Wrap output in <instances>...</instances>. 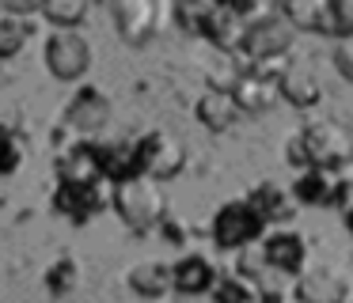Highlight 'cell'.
Masks as SVG:
<instances>
[{
  "label": "cell",
  "mask_w": 353,
  "mask_h": 303,
  "mask_svg": "<svg viewBox=\"0 0 353 303\" xmlns=\"http://www.w3.org/2000/svg\"><path fill=\"white\" fill-rule=\"evenodd\" d=\"M110 209L118 212L130 231L145 235L152 227H160L168 220V194H163V182L148 178V174H137L130 182H118L110 186Z\"/></svg>",
  "instance_id": "obj_1"
},
{
  "label": "cell",
  "mask_w": 353,
  "mask_h": 303,
  "mask_svg": "<svg viewBox=\"0 0 353 303\" xmlns=\"http://www.w3.org/2000/svg\"><path fill=\"white\" fill-rule=\"evenodd\" d=\"M300 144H304L307 167H327V171H342L353 163V129L338 118H319L307 121L300 129Z\"/></svg>",
  "instance_id": "obj_2"
},
{
  "label": "cell",
  "mask_w": 353,
  "mask_h": 303,
  "mask_svg": "<svg viewBox=\"0 0 353 303\" xmlns=\"http://www.w3.org/2000/svg\"><path fill=\"white\" fill-rule=\"evenodd\" d=\"M266 220H262V212L254 209L247 197H236V201H224L221 209L213 212V224H209V235H213V242L221 250H251L259 247V239L266 235Z\"/></svg>",
  "instance_id": "obj_3"
},
{
  "label": "cell",
  "mask_w": 353,
  "mask_h": 303,
  "mask_svg": "<svg viewBox=\"0 0 353 303\" xmlns=\"http://www.w3.org/2000/svg\"><path fill=\"white\" fill-rule=\"evenodd\" d=\"M296 205H312V209H342L353 194V182L342 171H327V167H304L296 171L289 186Z\"/></svg>",
  "instance_id": "obj_4"
},
{
  "label": "cell",
  "mask_w": 353,
  "mask_h": 303,
  "mask_svg": "<svg viewBox=\"0 0 353 303\" xmlns=\"http://www.w3.org/2000/svg\"><path fill=\"white\" fill-rule=\"evenodd\" d=\"M42 61H46V72L54 80H84L92 68V42L80 30H54L42 45Z\"/></svg>",
  "instance_id": "obj_5"
},
{
  "label": "cell",
  "mask_w": 353,
  "mask_h": 303,
  "mask_svg": "<svg viewBox=\"0 0 353 303\" xmlns=\"http://www.w3.org/2000/svg\"><path fill=\"white\" fill-rule=\"evenodd\" d=\"M50 205L69 224H88L103 209H110V182H57Z\"/></svg>",
  "instance_id": "obj_6"
},
{
  "label": "cell",
  "mask_w": 353,
  "mask_h": 303,
  "mask_svg": "<svg viewBox=\"0 0 353 303\" xmlns=\"http://www.w3.org/2000/svg\"><path fill=\"white\" fill-rule=\"evenodd\" d=\"M292 38H296V30H292V23L281 15V4H277L274 15L251 23V30H247V38H243V50H239V57H247V65L281 61L285 53L292 50Z\"/></svg>",
  "instance_id": "obj_7"
},
{
  "label": "cell",
  "mask_w": 353,
  "mask_h": 303,
  "mask_svg": "<svg viewBox=\"0 0 353 303\" xmlns=\"http://www.w3.org/2000/svg\"><path fill=\"white\" fill-rule=\"evenodd\" d=\"M183 167H186V140L179 133L152 129V133L141 136V174H148L156 182H168Z\"/></svg>",
  "instance_id": "obj_8"
},
{
  "label": "cell",
  "mask_w": 353,
  "mask_h": 303,
  "mask_svg": "<svg viewBox=\"0 0 353 303\" xmlns=\"http://www.w3.org/2000/svg\"><path fill=\"white\" fill-rule=\"evenodd\" d=\"M262 262L270 265L274 273H281L285 280H296L300 273L307 269V239L292 227H274V231L262 235L259 242Z\"/></svg>",
  "instance_id": "obj_9"
},
{
  "label": "cell",
  "mask_w": 353,
  "mask_h": 303,
  "mask_svg": "<svg viewBox=\"0 0 353 303\" xmlns=\"http://www.w3.org/2000/svg\"><path fill=\"white\" fill-rule=\"evenodd\" d=\"M110 121V98L107 91L99 87V83H80L77 91H72L69 106H65V125L72 129V133L84 140V136H95L103 133Z\"/></svg>",
  "instance_id": "obj_10"
},
{
  "label": "cell",
  "mask_w": 353,
  "mask_h": 303,
  "mask_svg": "<svg viewBox=\"0 0 353 303\" xmlns=\"http://www.w3.org/2000/svg\"><path fill=\"white\" fill-rule=\"evenodd\" d=\"M232 98L239 103L243 114H259L281 98V68L270 65H247L232 83Z\"/></svg>",
  "instance_id": "obj_11"
},
{
  "label": "cell",
  "mask_w": 353,
  "mask_h": 303,
  "mask_svg": "<svg viewBox=\"0 0 353 303\" xmlns=\"http://www.w3.org/2000/svg\"><path fill=\"white\" fill-rule=\"evenodd\" d=\"M110 15H114L118 38H122L125 45H148L160 34L163 8L152 4V0H114V4H110Z\"/></svg>",
  "instance_id": "obj_12"
},
{
  "label": "cell",
  "mask_w": 353,
  "mask_h": 303,
  "mask_svg": "<svg viewBox=\"0 0 353 303\" xmlns=\"http://www.w3.org/2000/svg\"><path fill=\"white\" fill-rule=\"evenodd\" d=\"M292 295L300 303H345L350 300V280L338 265H307L292 280Z\"/></svg>",
  "instance_id": "obj_13"
},
{
  "label": "cell",
  "mask_w": 353,
  "mask_h": 303,
  "mask_svg": "<svg viewBox=\"0 0 353 303\" xmlns=\"http://www.w3.org/2000/svg\"><path fill=\"white\" fill-rule=\"evenodd\" d=\"M247 30H251V19H247V12L239 8V0H216L213 15H209V27H205L209 42L221 53H239Z\"/></svg>",
  "instance_id": "obj_14"
},
{
  "label": "cell",
  "mask_w": 353,
  "mask_h": 303,
  "mask_svg": "<svg viewBox=\"0 0 353 303\" xmlns=\"http://www.w3.org/2000/svg\"><path fill=\"white\" fill-rule=\"evenodd\" d=\"M99 144V167L103 182L118 186L141 174V136H114V140H95Z\"/></svg>",
  "instance_id": "obj_15"
},
{
  "label": "cell",
  "mask_w": 353,
  "mask_h": 303,
  "mask_svg": "<svg viewBox=\"0 0 353 303\" xmlns=\"http://www.w3.org/2000/svg\"><path fill=\"white\" fill-rule=\"evenodd\" d=\"M54 174H57V182H103L99 144L80 140V136L72 144H65L54 159Z\"/></svg>",
  "instance_id": "obj_16"
},
{
  "label": "cell",
  "mask_w": 353,
  "mask_h": 303,
  "mask_svg": "<svg viewBox=\"0 0 353 303\" xmlns=\"http://www.w3.org/2000/svg\"><path fill=\"white\" fill-rule=\"evenodd\" d=\"M125 288H130L133 300H141V303L168 300V295L175 292V288H171V265L156 262V258H145V262L125 269Z\"/></svg>",
  "instance_id": "obj_17"
},
{
  "label": "cell",
  "mask_w": 353,
  "mask_h": 303,
  "mask_svg": "<svg viewBox=\"0 0 353 303\" xmlns=\"http://www.w3.org/2000/svg\"><path fill=\"white\" fill-rule=\"evenodd\" d=\"M216 277H221V269H216L205 254H183L179 262H171V288H175L179 295L213 292Z\"/></svg>",
  "instance_id": "obj_18"
},
{
  "label": "cell",
  "mask_w": 353,
  "mask_h": 303,
  "mask_svg": "<svg viewBox=\"0 0 353 303\" xmlns=\"http://www.w3.org/2000/svg\"><path fill=\"white\" fill-rule=\"evenodd\" d=\"M281 15L292 23V30L338 38L334 4H330V0H281Z\"/></svg>",
  "instance_id": "obj_19"
},
{
  "label": "cell",
  "mask_w": 353,
  "mask_h": 303,
  "mask_svg": "<svg viewBox=\"0 0 353 303\" xmlns=\"http://www.w3.org/2000/svg\"><path fill=\"white\" fill-rule=\"evenodd\" d=\"M239 114H243L239 103L232 98V91H224V87L201 91V98L194 103V118H198L209 133H224V129H232L239 121Z\"/></svg>",
  "instance_id": "obj_20"
},
{
  "label": "cell",
  "mask_w": 353,
  "mask_h": 303,
  "mask_svg": "<svg viewBox=\"0 0 353 303\" xmlns=\"http://www.w3.org/2000/svg\"><path fill=\"white\" fill-rule=\"evenodd\" d=\"M247 201L262 212V220H266V224H281L285 227L292 216H296V201H292V194L285 186H277V182H270V178L259 182V186L247 194Z\"/></svg>",
  "instance_id": "obj_21"
},
{
  "label": "cell",
  "mask_w": 353,
  "mask_h": 303,
  "mask_svg": "<svg viewBox=\"0 0 353 303\" xmlns=\"http://www.w3.org/2000/svg\"><path fill=\"white\" fill-rule=\"evenodd\" d=\"M281 98H285V103H292V106H300V110H312V106L323 98V83L315 80L312 68L285 65L281 68Z\"/></svg>",
  "instance_id": "obj_22"
},
{
  "label": "cell",
  "mask_w": 353,
  "mask_h": 303,
  "mask_svg": "<svg viewBox=\"0 0 353 303\" xmlns=\"http://www.w3.org/2000/svg\"><path fill=\"white\" fill-rule=\"evenodd\" d=\"M92 4L88 0H42V19L54 30H80Z\"/></svg>",
  "instance_id": "obj_23"
},
{
  "label": "cell",
  "mask_w": 353,
  "mask_h": 303,
  "mask_svg": "<svg viewBox=\"0 0 353 303\" xmlns=\"http://www.w3.org/2000/svg\"><path fill=\"white\" fill-rule=\"evenodd\" d=\"M213 4H216V0H175V4H171V19H175L179 30H186V34H201V38H205Z\"/></svg>",
  "instance_id": "obj_24"
},
{
  "label": "cell",
  "mask_w": 353,
  "mask_h": 303,
  "mask_svg": "<svg viewBox=\"0 0 353 303\" xmlns=\"http://www.w3.org/2000/svg\"><path fill=\"white\" fill-rule=\"evenodd\" d=\"M209 295H213V303H254L259 300L254 284L243 277V273H221Z\"/></svg>",
  "instance_id": "obj_25"
},
{
  "label": "cell",
  "mask_w": 353,
  "mask_h": 303,
  "mask_svg": "<svg viewBox=\"0 0 353 303\" xmlns=\"http://www.w3.org/2000/svg\"><path fill=\"white\" fill-rule=\"evenodd\" d=\"M27 38H31V23L19 15H0V61H12L16 53H23Z\"/></svg>",
  "instance_id": "obj_26"
},
{
  "label": "cell",
  "mask_w": 353,
  "mask_h": 303,
  "mask_svg": "<svg viewBox=\"0 0 353 303\" xmlns=\"http://www.w3.org/2000/svg\"><path fill=\"white\" fill-rule=\"evenodd\" d=\"M77 284H80V265H77V258L61 254L57 262L46 265V288H50L54 295H69Z\"/></svg>",
  "instance_id": "obj_27"
},
{
  "label": "cell",
  "mask_w": 353,
  "mask_h": 303,
  "mask_svg": "<svg viewBox=\"0 0 353 303\" xmlns=\"http://www.w3.org/2000/svg\"><path fill=\"white\" fill-rule=\"evenodd\" d=\"M23 163V136L16 129H0V178Z\"/></svg>",
  "instance_id": "obj_28"
},
{
  "label": "cell",
  "mask_w": 353,
  "mask_h": 303,
  "mask_svg": "<svg viewBox=\"0 0 353 303\" xmlns=\"http://www.w3.org/2000/svg\"><path fill=\"white\" fill-rule=\"evenodd\" d=\"M330 61H334V68L342 72V80L353 83V34H350V38H338V42H334V53H330Z\"/></svg>",
  "instance_id": "obj_29"
},
{
  "label": "cell",
  "mask_w": 353,
  "mask_h": 303,
  "mask_svg": "<svg viewBox=\"0 0 353 303\" xmlns=\"http://www.w3.org/2000/svg\"><path fill=\"white\" fill-rule=\"evenodd\" d=\"M19 121H23V106H19L16 98L0 95V129H16L19 133Z\"/></svg>",
  "instance_id": "obj_30"
},
{
  "label": "cell",
  "mask_w": 353,
  "mask_h": 303,
  "mask_svg": "<svg viewBox=\"0 0 353 303\" xmlns=\"http://www.w3.org/2000/svg\"><path fill=\"white\" fill-rule=\"evenodd\" d=\"M334 4V23H338V38L353 34V0H330Z\"/></svg>",
  "instance_id": "obj_31"
},
{
  "label": "cell",
  "mask_w": 353,
  "mask_h": 303,
  "mask_svg": "<svg viewBox=\"0 0 353 303\" xmlns=\"http://www.w3.org/2000/svg\"><path fill=\"white\" fill-rule=\"evenodd\" d=\"M342 220H345V227H350V235H353V194H350V201L342 205Z\"/></svg>",
  "instance_id": "obj_32"
},
{
  "label": "cell",
  "mask_w": 353,
  "mask_h": 303,
  "mask_svg": "<svg viewBox=\"0 0 353 303\" xmlns=\"http://www.w3.org/2000/svg\"><path fill=\"white\" fill-rule=\"evenodd\" d=\"M270 303H300V300L292 292H285V295H277V300H270Z\"/></svg>",
  "instance_id": "obj_33"
},
{
  "label": "cell",
  "mask_w": 353,
  "mask_h": 303,
  "mask_svg": "<svg viewBox=\"0 0 353 303\" xmlns=\"http://www.w3.org/2000/svg\"><path fill=\"white\" fill-rule=\"evenodd\" d=\"M8 83V61H0V87Z\"/></svg>",
  "instance_id": "obj_34"
},
{
  "label": "cell",
  "mask_w": 353,
  "mask_h": 303,
  "mask_svg": "<svg viewBox=\"0 0 353 303\" xmlns=\"http://www.w3.org/2000/svg\"><path fill=\"white\" fill-rule=\"evenodd\" d=\"M152 303H175V300H171V295H168V300H152Z\"/></svg>",
  "instance_id": "obj_35"
},
{
  "label": "cell",
  "mask_w": 353,
  "mask_h": 303,
  "mask_svg": "<svg viewBox=\"0 0 353 303\" xmlns=\"http://www.w3.org/2000/svg\"><path fill=\"white\" fill-rule=\"evenodd\" d=\"M114 303H141V300H114Z\"/></svg>",
  "instance_id": "obj_36"
},
{
  "label": "cell",
  "mask_w": 353,
  "mask_h": 303,
  "mask_svg": "<svg viewBox=\"0 0 353 303\" xmlns=\"http://www.w3.org/2000/svg\"><path fill=\"white\" fill-rule=\"evenodd\" d=\"M0 15H4V0H0Z\"/></svg>",
  "instance_id": "obj_37"
}]
</instances>
